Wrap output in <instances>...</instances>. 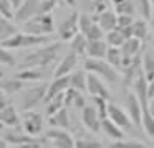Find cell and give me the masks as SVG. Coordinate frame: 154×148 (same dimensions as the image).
<instances>
[{"label":"cell","mask_w":154,"mask_h":148,"mask_svg":"<svg viewBox=\"0 0 154 148\" xmlns=\"http://www.w3.org/2000/svg\"><path fill=\"white\" fill-rule=\"evenodd\" d=\"M57 3H60V5H66V7H76L78 5V0H57Z\"/></svg>","instance_id":"7dc6e473"},{"label":"cell","mask_w":154,"mask_h":148,"mask_svg":"<svg viewBox=\"0 0 154 148\" xmlns=\"http://www.w3.org/2000/svg\"><path fill=\"white\" fill-rule=\"evenodd\" d=\"M80 33H83L90 41V39H101L104 35V30L100 26V23L94 20L93 15L83 12L80 13Z\"/></svg>","instance_id":"9c48e42d"},{"label":"cell","mask_w":154,"mask_h":148,"mask_svg":"<svg viewBox=\"0 0 154 148\" xmlns=\"http://www.w3.org/2000/svg\"><path fill=\"white\" fill-rule=\"evenodd\" d=\"M17 31H18L17 25L10 18H5L4 15H0V43L10 38V36H14Z\"/></svg>","instance_id":"f546056e"},{"label":"cell","mask_w":154,"mask_h":148,"mask_svg":"<svg viewBox=\"0 0 154 148\" xmlns=\"http://www.w3.org/2000/svg\"><path fill=\"white\" fill-rule=\"evenodd\" d=\"M149 28L152 30V33H154V10H152V15H151V18H149Z\"/></svg>","instance_id":"816d5d0a"},{"label":"cell","mask_w":154,"mask_h":148,"mask_svg":"<svg viewBox=\"0 0 154 148\" xmlns=\"http://www.w3.org/2000/svg\"><path fill=\"white\" fill-rule=\"evenodd\" d=\"M0 15H4L5 18H15V8L12 5L10 0H0Z\"/></svg>","instance_id":"ee69618b"},{"label":"cell","mask_w":154,"mask_h":148,"mask_svg":"<svg viewBox=\"0 0 154 148\" xmlns=\"http://www.w3.org/2000/svg\"><path fill=\"white\" fill-rule=\"evenodd\" d=\"M81 122H83L85 128L90 130L91 133H98L101 130V117L98 114L94 105H85L81 109Z\"/></svg>","instance_id":"8fae6325"},{"label":"cell","mask_w":154,"mask_h":148,"mask_svg":"<svg viewBox=\"0 0 154 148\" xmlns=\"http://www.w3.org/2000/svg\"><path fill=\"white\" fill-rule=\"evenodd\" d=\"M7 145H8V143H7V141H5V140H4V138H0V148H8Z\"/></svg>","instance_id":"f5cc1de1"},{"label":"cell","mask_w":154,"mask_h":148,"mask_svg":"<svg viewBox=\"0 0 154 148\" xmlns=\"http://www.w3.org/2000/svg\"><path fill=\"white\" fill-rule=\"evenodd\" d=\"M86 91H88L90 95H100V97H104V99H108V100L111 99V92H109V89L106 87L104 81L100 77V76L93 74V72H88Z\"/></svg>","instance_id":"9a60e30c"},{"label":"cell","mask_w":154,"mask_h":148,"mask_svg":"<svg viewBox=\"0 0 154 148\" xmlns=\"http://www.w3.org/2000/svg\"><path fill=\"white\" fill-rule=\"evenodd\" d=\"M108 117L114 122L116 125H119L123 130H131L134 127L133 120H131L129 114H128L124 109H121L116 104H109L108 105Z\"/></svg>","instance_id":"2e32d148"},{"label":"cell","mask_w":154,"mask_h":148,"mask_svg":"<svg viewBox=\"0 0 154 148\" xmlns=\"http://www.w3.org/2000/svg\"><path fill=\"white\" fill-rule=\"evenodd\" d=\"M151 148H154V137L151 138Z\"/></svg>","instance_id":"11a10c76"},{"label":"cell","mask_w":154,"mask_h":148,"mask_svg":"<svg viewBox=\"0 0 154 148\" xmlns=\"http://www.w3.org/2000/svg\"><path fill=\"white\" fill-rule=\"evenodd\" d=\"M78 58H80V56L70 49V51L61 58V61L57 64L53 76H68V74H71V72L75 71V68H76V64H78Z\"/></svg>","instance_id":"e0dca14e"},{"label":"cell","mask_w":154,"mask_h":148,"mask_svg":"<svg viewBox=\"0 0 154 148\" xmlns=\"http://www.w3.org/2000/svg\"><path fill=\"white\" fill-rule=\"evenodd\" d=\"M123 71H124V79H123L124 87H128V86H133L134 79H136L137 76L143 72V51L137 53V54H134L133 58H131V61L128 62V66L123 69Z\"/></svg>","instance_id":"4fadbf2b"},{"label":"cell","mask_w":154,"mask_h":148,"mask_svg":"<svg viewBox=\"0 0 154 148\" xmlns=\"http://www.w3.org/2000/svg\"><path fill=\"white\" fill-rule=\"evenodd\" d=\"M147 94H149V100L154 99V79L149 81V84H147Z\"/></svg>","instance_id":"c3c4849f"},{"label":"cell","mask_w":154,"mask_h":148,"mask_svg":"<svg viewBox=\"0 0 154 148\" xmlns=\"http://www.w3.org/2000/svg\"><path fill=\"white\" fill-rule=\"evenodd\" d=\"M23 87H25V82L22 81V79H18L17 76H14L12 79H7V77L0 79V91L7 95L17 94V92H20Z\"/></svg>","instance_id":"4316f807"},{"label":"cell","mask_w":154,"mask_h":148,"mask_svg":"<svg viewBox=\"0 0 154 148\" xmlns=\"http://www.w3.org/2000/svg\"><path fill=\"white\" fill-rule=\"evenodd\" d=\"M104 59H106L111 66H114L116 69H123L124 68V54H123V51H121V48L109 46L108 51H106Z\"/></svg>","instance_id":"f1b7e54d"},{"label":"cell","mask_w":154,"mask_h":148,"mask_svg":"<svg viewBox=\"0 0 154 148\" xmlns=\"http://www.w3.org/2000/svg\"><path fill=\"white\" fill-rule=\"evenodd\" d=\"M70 49L75 51L78 56H86V46H88V38L83 33H76L73 38L70 39Z\"/></svg>","instance_id":"4dcf8cb0"},{"label":"cell","mask_w":154,"mask_h":148,"mask_svg":"<svg viewBox=\"0 0 154 148\" xmlns=\"http://www.w3.org/2000/svg\"><path fill=\"white\" fill-rule=\"evenodd\" d=\"M45 104H47V107H45L47 115H51V114H55V112H58L60 109L65 107V92H61V94L51 97L50 100H47Z\"/></svg>","instance_id":"8d00e7d4"},{"label":"cell","mask_w":154,"mask_h":148,"mask_svg":"<svg viewBox=\"0 0 154 148\" xmlns=\"http://www.w3.org/2000/svg\"><path fill=\"white\" fill-rule=\"evenodd\" d=\"M100 132H103V133L106 135L108 138H111V140H121V138H126V132H124L119 125L114 123L109 117H106V118L101 120V130Z\"/></svg>","instance_id":"603a6c76"},{"label":"cell","mask_w":154,"mask_h":148,"mask_svg":"<svg viewBox=\"0 0 154 148\" xmlns=\"http://www.w3.org/2000/svg\"><path fill=\"white\" fill-rule=\"evenodd\" d=\"M131 31H133V36L141 41H146L147 35H149V25H147L146 20H134L133 26H131Z\"/></svg>","instance_id":"d6a6232c"},{"label":"cell","mask_w":154,"mask_h":148,"mask_svg":"<svg viewBox=\"0 0 154 148\" xmlns=\"http://www.w3.org/2000/svg\"><path fill=\"white\" fill-rule=\"evenodd\" d=\"M2 77H4V72H2V71H0V79H2Z\"/></svg>","instance_id":"9f6ffc18"},{"label":"cell","mask_w":154,"mask_h":148,"mask_svg":"<svg viewBox=\"0 0 154 148\" xmlns=\"http://www.w3.org/2000/svg\"><path fill=\"white\" fill-rule=\"evenodd\" d=\"M42 143H43V140H38V137H37V138H33V140L27 141V143L20 145L18 148H43V147H42Z\"/></svg>","instance_id":"bcb514c9"},{"label":"cell","mask_w":154,"mask_h":148,"mask_svg":"<svg viewBox=\"0 0 154 148\" xmlns=\"http://www.w3.org/2000/svg\"><path fill=\"white\" fill-rule=\"evenodd\" d=\"M68 87H70V74H68V76H55V79L50 82V86H48L45 102L50 100L51 97H55V95L65 92Z\"/></svg>","instance_id":"ffe728a7"},{"label":"cell","mask_w":154,"mask_h":148,"mask_svg":"<svg viewBox=\"0 0 154 148\" xmlns=\"http://www.w3.org/2000/svg\"><path fill=\"white\" fill-rule=\"evenodd\" d=\"M47 91H48V84H45V82L30 86V87H23L20 95L22 110H32L37 105L43 104L45 97H47Z\"/></svg>","instance_id":"5b68a950"},{"label":"cell","mask_w":154,"mask_h":148,"mask_svg":"<svg viewBox=\"0 0 154 148\" xmlns=\"http://www.w3.org/2000/svg\"><path fill=\"white\" fill-rule=\"evenodd\" d=\"M86 77L88 74L85 71H76L75 69L70 74V87L78 89V91H86Z\"/></svg>","instance_id":"836d02e7"},{"label":"cell","mask_w":154,"mask_h":148,"mask_svg":"<svg viewBox=\"0 0 154 148\" xmlns=\"http://www.w3.org/2000/svg\"><path fill=\"white\" fill-rule=\"evenodd\" d=\"M147 84H149V81L146 79L144 72H141V74L137 76L136 79H134V82H133V92L136 94V97L139 99V102H141V105H143V109H144V107H147V104H149Z\"/></svg>","instance_id":"ac0fdd59"},{"label":"cell","mask_w":154,"mask_h":148,"mask_svg":"<svg viewBox=\"0 0 154 148\" xmlns=\"http://www.w3.org/2000/svg\"><path fill=\"white\" fill-rule=\"evenodd\" d=\"M5 128H7V127H5V123H4L2 120H0V133H2V132H4Z\"/></svg>","instance_id":"db71d44e"},{"label":"cell","mask_w":154,"mask_h":148,"mask_svg":"<svg viewBox=\"0 0 154 148\" xmlns=\"http://www.w3.org/2000/svg\"><path fill=\"white\" fill-rule=\"evenodd\" d=\"M0 64L2 66H14L15 64V58L10 53V49L5 48L4 45H0Z\"/></svg>","instance_id":"7bdbcfd3"},{"label":"cell","mask_w":154,"mask_h":148,"mask_svg":"<svg viewBox=\"0 0 154 148\" xmlns=\"http://www.w3.org/2000/svg\"><path fill=\"white\" fill-rule=\"evenodd\" d=\"M109 48V45L106 43V39H90L86 46V56L88 58H96V59H104L106 51Z\"/></svg>","instance_id":"44dd1931"},{"label":"cell","mask_w":154,"mask_h":148,"mask_svg":"<svg viewBox=\"0 0 154 148\" xmlns=\"http://www.w3.org/2000/svg\"><path fill=\"white\" fill-rule=\"evenodd\" d=\"M85 69L88 72L100 76L104 82L108 84H116L119 81V74L114 66H111L106 59H96V58H88L85 61Z\"/></svg>","instance_id":"277c9868"},{"label":"cell","mask_w":154,"mask_h":148,"mask_svg":"<svg viewBox=\"0 0 154 148\" xmlns=\"http://www.w3.org/2000/svg\"><path fill=\"white\" fill-rule=\"evenodd\" d=\"M42 13V0H23L20 7L15 10V22L17 23H23L27 20H30L32 16Z\"/></svg>","instance_id":"30bf717a"},{"label":"cell","mask_w":154,"mask_h":148,"mask_svg":"<svg viewBox=\"0 0 154 148\" xmlns=\"http://www.w3.org/2000/svg\"><path fill=\"white\" fill-rule=\"evenodd\" d=\"M109 148H146V145H144L143 141H137V140L121 138V140H113V143L109 145Z\"/></svg>","instance_id":"f35d334b"},{"label":"cell","mask_w":154,"mask_h":148,"mask_svg":"<svg viewBox=\"0 0 154 148\" xmlns=\"http://www.w3.org/2000/svg\"><path fill=\"white\" fill-rule=\"evenodd\" d=\"M15 76L23 82H37L43 79L45 71L43 68H22V71H18Z\"/></svg>","instance_id":"83f0119b"},{"label":"cell","mask_w":154,"mask_h":148,"mask_svg":"<svg viewBox=\"0 0 154 148\" xmlns=\"http://www.w3.org/2000/svg\"><path fill=\"white\" fill-rule=\"evenodd\" d=\"M48 123H50V127L68 128L71 125V117H70V112H68V107H63L55 114L48 115Z\"/></svg>","instance_id":"484cf974"},{"label":"cell","mask_w":154,"mask_h":148,"mask_svg":"<svg viewBox=\"0 0 154 148\" xmlns=\"http://www.w3.org/2000/svg\"><path fill=\"white\" fill-rule=\"evenodd\" d=\"M75 148H103V145L91 137H78L75 140Z\"/></svg>","instance_id":"60d3db41"},{"label":"cell","mask_w":154,"mask_h":148,"mask_svg":"<svg viewBox=\"0 0 154 148\" xmlns=\"http://www.w3.org/2000/svg\"><path fill=\"white\" fill-rule=\"evenodd\" d=\"M57 30L53 22L51 13H38L32 16L30 20L22 23V31L32 33V35H40V36H50Z\"/></svg>","instance_id":"3957f363"},{"label":"cell","mask_w":154,"mask_h":148,"mask_svg":"<svg viewBox=\"0 0 154 148\" xmlns=\"http://www.w3.org/2000/svg\"><path fill=\"white\" fill-rule=\"evenodd\" d=\"M106 43L109 46H116V48H121V46L124 45V41H126V36H124V33L121 31L119 28H114V30H111V31H108L106 33Z\"/></svg>","instance_id":"d590c367"},{"label":"cell","mask_w":154,"mask_h":148,"mask_svg":"<svg viewBox=\"0 0 154 148\" xmlns=\"http://www.w3.org/2000/svg\"><path fill=\"white\" fill-rule=\"evenodd\" d=\"M43 141H50L53 148H75V138L66 132V128H57L51 127L45 132Z\"/></svg>","instance_id":"ba28073f"},{"label":"cell","mask_w":154,"mask_h":148,"mask_svg":"<svg viewBox=\"0 0 154 148\" xmlns=\"http://www.w3.org/2000/svg\"><path fill=\"white\" fill-rule=\"evenodd\" d=\"M22 127L32 137H40L43 128H45V118L35 109L23 110V114H22Z\"/></svg>","instance_id":"8992f818"},{"label":"cell","mask_w":154,"mask_h":148,"mask_svg":"<svg viewBox=\"0 0 154 148\" xmlns=\"http://www.w3.org/2000/svg\"><path fill=\"white\" fill-rule=\"evenodd\" d=\"M143 72L147 81L154 79V56L151 51L143 53Z\"/></svg>","instance_id":"74e56055"},{"label":"cell","mask_w":154,"mask_h":148,"mask_svg":"<svg viewBox=\"0 0 154 148\" xmlns=\"http://www.w3.org/2000/svg\"><path fill=\"white\" fill-rule=\"evenodd\" d=\"M58 36L61 41H70L76 33H80V12L73 10L68 16H65L57 26Z\"/></svg>","instance_id":"52a82bcc"},{"label":"cell","mask_w":154,"mask_h":148,"mask_svg":"<svg viewBox=\"0 0 154 148\" xmlns=\"http://www.w3.org/2000/svg\"><path fill=\"white\" fill-rule=\"evenodd\" d=\"M86 105V99H85L83 91L68 87L65 91V107H75V109H83Z\"/></svg>","instance_id":"7402d4cb"},{"label":"cell","mask_w":154,"mask_h":148,"mask_svg":"<svg viewBox=\"0 0 154 148\" xmlns=\"http://www.w3.org/2000/svg\"><path fill=\"white\" fill-rule=\"evenodd\" d=\"M121 51H123L124 56L133 58L134 54H137V53L143 51V41L137 39V38H134V36H131V38H128L126 41H124V45L121 46Z\"/></svg>","instance_id":"1f68e13d"},{"label":"cell","mask_w":154,"mask_h":148,"mask_svg":"<svg viewBox=\"0 0 154 148\" xmlns=\"http://www.w3.org/2000/svg\"><path fill=\"white\" fill-rule=\"evenodd\" d=\"M61 54V43H45L42 46H37L35 51L28 53L23 58L22 64L23 68H48L50 64H55L57 59Z\"/></svg>","instance_id":"6da1fadb"},{"label":"cell","mask_w":154,"mask_h":148,"mask_svg":"<svg viewBox=\"0 0 154 148\" xmlns=\"http://www.w3.org/2000/svg\"><path fill=\"white\" fill-rule=\"evenodd\" d=\"M45 43H50V36H40V35H32L27 31H17L14 36L7 38L0 45H4L5 48L12 49H25V48H37Z\"/></svg>","instance_id":"7a4b0ae2"},{"label":"cell","mask_w":154,"mask_h":148,"mask_svg":"<svg viewBox=\"0 0 154 148\" xmlns=\"http://www.w3.org/2000/svg\"><path fill=\"white\" fill-rule=\"evenodd\" d=\"M124 105H126V112L129 114L134 127L141 128V120H143V105H141L139 99L136 97L134 92H128L126 94V97H124Z\"/></svg>","instance_id":"7c38bea8"},{"label":"cell","mask_w":154,"mask_h":148,"mask_svg":"<svg viewBox=\"0 0 154 148\" xmlns=\"http://www.w3.org/2000/svg\"><path fill=\"white\" fill-rule=\"evenodd\" d=\"M10 148H18V147H10Z\"/></svg>","instance_id":"680465c9"},{"label":"cell","mask_w":154,"mask_h":148,"mask_svg":"<svg viewBox=\"0 0 154 148\" xmlns=\"http://www.w3.org/2000/svg\"><path fill=\"white\" fill-rule=\"evenodd\" d=\"M2 135H4V140L7 141L8 145H14V147H20V145L37 138V137L28 135L27 132L23 130V127H20V125H17V127H7V130L2 132Z\"/></svg>","instance_id":"5bb4252c"},{"label":"cell","mask_w":154,"mask_h":148,"mask_svg":"<svg viewBox=\"0 0 154 148\" xmlns=\"http://www.w3.org/2000/svg\"><path fill=\"white\" fill-rule=\"evenodd\" d=\"M134 23L133 15H126V13H118V26H131Z\"/></svg>","instance_id":"f6af8a7d"},{"label":"cell","mask_w":154,"mask_h":148,"mask_svg":"<svg viewBox=\"0 0 154 148\" xmlns=\"http://www.w3.org/2000/svg\"><path fill=\"white\" fill-rule=\"evenodd\" d=\"M91 97H93V104H94V107H96L98 114H100L101 120H103V118H106L108 117V105H109L108 99L100 97V95H91Z\"/></svg>","instance_id":"b9f144b4"},{"label":"cell","mask_w":154,"mask_h":148,"mask_svg":"<svg viewBox=\"0 0 154 148\" xmlns=\"http://www.w3.org/2000/svg\"><path fill=\"white\" fill-rule=\"evenodd\" d=\"M94 20L100 23V26L104 30V33L111 31V30H114L118 26V13L116 10H111V8H106L101 13L94 15Z\"/></svg>","instance_id":"d6986e66"},{"label":"cell","mask_w":154,"mask_h":148,"mask_svg":"<svg viewBox=\"0 0 154 148\" xmlns=\"http://www.w3.org/2000/svg\"><path fill=\"white\" fill-rule=\"evenodd\" d=\"M0 120L5 123V127H17V125H20L22 117L14 105L7 104L5 107L0 109Z\"/></svg>","instance_id":"cb8c5ba5"},{"label":"cell","mask_w":154,"mask_h":148,"mask_svg":"<svg viewBox=\"0 0 154 148\" xmlns=\"http://www.w3.org/2000/svg\"><path fill=\"white\" fill-rule=\"evenodd\" d=\"M147 109H149V112L154 115V99H151V100H149V104H147Z\"/></svg>","instance_id":"f907efd6"},{"label":"cell","mask_w":154,"mask_h":148,"mask_svg":"<svg viewBox=\"0 0 154 148\" xmlns=\"http://www.w3.org/2000/svg\"><path fill=\"white\" fill-rule=\"evenodd\" d=\"M10 2H12V5H14V8L17 10L18 7H20L22 3H23V0H10Z\"/></svg>","instance_id":"681fc988"},{"label":"cell","mask_w":154,"mask_h":148,"mask_svg":"<svg viewBox=\"0 0 154 148\" xmlns=\"http://www.w3.org/2000/svg\"><path fill=\"white\" fill-rule=\"evenodd\" d=\"M109 0H78V5L83 8L85 13H90V15H98L103 10L109 8Z\"/></svg>","instance_id":"d4e9b609"},{"label":"cell","mask_w":154,"mask_h":148,"mask_svg":"<svg viewBox=\"0 0 154 148\" xmlns=\"http://www.w3.org/2000/svg\"><path fill=\"white\" fill-rule=\"evenodd\" d=\"M151 2H152V8H154V0H151Z\"/></svg>","instance_id":"6f0895ef"},{"label":"cell","mask_w":154,"mask_h":148,"mask_svg":"<svg viewBox=\"0 0 154 148\" xmlns=\"http://www.w3.org/2000/svg\"><path fill=\"white\" fill-rule=\"evenodd\" d=\"M141 127H143L144 133L149 138L154 137V115L149 112V109H143V120H141Z\"/></svg>","instance_id":"e575fe53"},{"label":"cell","mask_w":154,"mask_h":148,"mask_svg":"<svg viewBox=\"0 0 154 148\" xmlns=\"http://www.w3.org/2000/svg\"><path fill=\"white\" fill-rule=\"evenodd\" d=\"M136 2V12H139L144 16V20H149L152 15V2L151 0H134Z\"/></svg>","instance_id":"ab89813d"}]
</instances>
